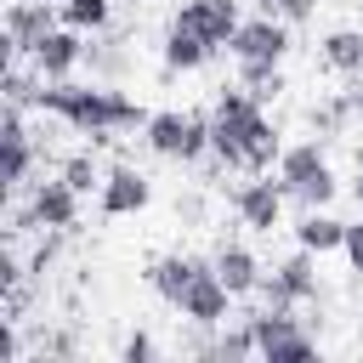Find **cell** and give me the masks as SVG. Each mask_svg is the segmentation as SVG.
I'll list each match as a JSON object with an SVG mask.
<instances>
[{
	"label": "cell",
	"instance_id": "10",
	"mask_svg": "<svg viewBox=\"0 0 363 363\" xmlns=\"http://www.w3.org/2000/svg\"><path fill=\"white\" fill-rule=\"evenodd\" d=\"M28 62H34V74H40V79H68V74L85 62V40H79V28L57 23V28L34 45V57H28Z\"/></svg>",
	"mask_w": 363,
	"mask_h": 363
},
{
	"label": "cell",
	"instance_id": "6",
	"mask_svg": "<svg viewBox=\"0 0 363 363\" xmlns=\"http://www.w3.org/2000/svg\"><path fill=\"white\" fill-rule=\"evenodd\" d=\"M57 23H62V6H51V0H11L6 17H0V28H6V62L34 57V45H40Z\"/></svg>",
	"mask_w": 363,
	"mask_h": 363
},
{
	"label": "cell",
	"instance_id": "16",
	"mask_svg": "<svg viewBox=\"0 0 363 363\" xmlns=\"http://www.w3.org/2000/svg\"><path fill=\"white\" fill-rule=\"evenodd\" d=\"M210 57H216V45H210V40H199L193 28H182V23H170V28H164V68H170V74L204 68Z\"/></svg>",
	"mask_w": 363,
	"mask_h": 363
},
{
	"label": "cell",
	"instance_id": "15",
	"mask_svg": "<svg viewBox=\"0 0 363 363\" xmlns=\"http://www.w3.org/2000/svg\"><path fill=\"white\" fill-rule=\"evenodd\" d=\"M323 170H329V159H323V147H318V142H295V147H284V153H278V187H284L289 199H295L306 182H318Z\"/></svg>",
	"mask_w": 363,
	"mask_h": 363
},
{
	"label": "cell",
	"instance_id": "24",
	"mask_svg": "<svg viewBox=\"0 0 363 363\" xmlns=\"http://www.w3.org/2000/svg\"><path fill=\"white\" fill-rule=\"evenodd\" d=\"M119 357H125V363H153V357H159V340H153L147 329H130L125 346H119Z\"/></svg>",
	"mask_w": 363,
	"mask_h": 363
},
{
	"label": "cell",
	"instance_id": "14",
	"mask_svg": "<svg viewBox=\"0 0 363 363\" xmlns=\"http://www.w3.org/2000/svg\"><path fill=\"white\" fill-rule=\"evenodd\" d=\"M210 261H199V255H153L147 261V289L164 301V306H182V295L193 289V278L204 272Z\"/></svg>",
	"mask_w": 363,
	"mask_h": 363
},
{
	"label": "cell",
	"instance_id": "22",
	"mask_svg": "<svg viewBox=\"0 0 363 363\" xmlns=\"http://www.w3.org/2000/svg\"><path fill=\"white\" fill-rule=\"evenodd\" d=\"M40 85H45V79H28V74H23V62H6V79H0L6 102H17V108L40 102Z\"/></svg>",
	"mask_w": 363,
	"mask_h": 363
},
{
	"label": "cell",
	"instance_id": "7",
	"mask_svg": "<svg viewBox=\"0 0 363 363\" xmlns=\"http://www.w3.org/2000/svg\"><path fill=\"white\" fill-rule=\"evenodd\" d=\"M312 295H318V261H312V250L284 255V261L272 267V278H261V301H267V306H301V301H312Z\"/></svg>",
	"mask_w": 363,
	"mask_h": 363
},
{
	"label": "cell",
	"instance_id": "1",
	"mask_svg": "<svg viewBox=\"0 0 363 363\" xmlns=\"http://www.w3.org/2000/svg\"><path fill=\"white\" fill-rule=\"evenodd\" d=\"M40 113H57L68 130L91 136V142H113V130H130V125H147L142 102L113 91V85H68V79H51L40 85Z\"/></svg>",
	"mask_w": 363,
	"mask_h": 363
},
{
	"label": "cell",
	"instance_id": "5",
	"mask_svg": "<svg viewBox=\"0 0 363 363\" xmlns=\"http://www.w3.org/2000/svg\"><path fill=\"white\" fill-rule=\"evenodd\" d=\"M142 130H147V147L159 159H176V164H193V159L210 153V113H176V108H164V113H147Z\"/></svg>",
	"mask_w": 363,
	"mask_h": 363
},
{
	"label": "cell",
	"instance_id": "28",
	"mask_svg": "<svg viewBox=\"0 0 363 363\" xmlns=\"http://www.w3.org/2000/svg\"><path fill=\"white\" fill-rule=\"evenodd\" d=\"M352 193H357V204H363V147H357V182H352Z\"/></svg>",
	"mask_w": 363,
	"mask_h": 363
},
{
	"label": "cell",
	"instance_id": "2",
	"mask_svg": "<svg viewBox=\"0 0 363 363\" xmlns=\"http://www.w3.org/2000/svg\"><path fill=\"white\" fill-rule=\"evenodd\" d=\"M227 51H233V62H238V85H244V91H255L261 102L284 91V74H278V62H284V51H289V23H284V17H267V11H261V17H244Z\"/></svg>",
	"mask_w": 363,
	"mask_h": 363
},
{
	"label": "cell",
	"instance_id": "13",
	"mask_svg": "<svg viewBox=\"0 0 363 363\" xmlns=\"http://www.w3.org/2000/svg\"><path fill=\"white\" fill-rule=\"evenodd\" d=\"M284 187L278 182H244L238 193H233V210H238V221L244 227H255V233H272L278 221H284Z\"/></svg>",
	"mask_w": 363,
	"mask_h": 363
},
{
	"label": "cell",
	"instance_id": "9",
	"mask_svg": "<svg viewBox=\"0 0 363 363\" xmlns=\"http://www.w3.org/2000/svg\"><path fill=\"white\" fill-rule=\"evenodd\" d=\"M233 301H238V295H233V289L221 284V272H216V261H210V267H204V272L193 278V289L182 295V306H176V312H182L187 323H199V329H221V323H227V306H233Z\"/></svg>",
	"mask_w": 363,
	"mask_h": 363
},
{
	"label": "cell",
	"instance_id": "20",
	"mask_svg": "<svg viewBox=\"0 0 363 363\" xmlns=\"http://www.w3.org/2000/svg\"><path fill=\"white\" fill-rule=\"evenodd\" d=\"M216 357H261V346H255V323H250V318L221 323V335H216Z\"/></svg>",
	"mask_w": 363,
	"mask_h": 363
},
{
	"label": "cell",
	"instance_id": "26",
	"mask_svg": "<svg viewBox=\"0 0 363 363\" xmlns=\"http://www.w3.org/2000/svg\"><path fill=\"white\" fill-rule=\"evenodd\" d=\"M340 255L352 261V272H363V221H346V244H340Z\"/></svg>",
	"mask_w": 363,
	"mask_h": 363
},
{
	"label": "cell",
	"instance_id": "8",
	"mask_svg": "<svg viewBox=\"0 0 363 363\" xmlns=\"http://www.w3.org/2000/svg\"><path fill=\"white\" fill-rule=\"evenodd\" d=\"M170 23L193 28L199 40H210V45L221 51V45H233V34H238V23H244V17H238V0H182Z\"/></svg>",
	"mask_w": 363,
	"mask_h": 363
},
{
	"label": "cell",
	"instance_id": "23",
	"mask_svg": "<svg viewBox=\"0 0 363 363\" xmlns=\"http://www.w3.org/2000/svg\"><path fill=\"white\" fill-rule=\"evenodd\" d=\"M62 176H68L79 193L102 187V170H96V159H91V153H68V159H62Z\"/></svg>",
	"mask_w": 363,
	"mask_h": 363
},
{
	"label": "cell",
	"instance_id": "27",
	"mask_svg": "<svg viewBox=\"0 0 363 363\" xmlns=\"http://www.w3.org/2000/svg\"><path fill=\"white\" fill-rule=\"evenodd\" d=\"M312 11H318V0H278V17L295 28V23H312Z\"/></svg>",
	"mask_w": 363,
	"mask_h": 363
},
{
	"label": "cell",
	"instance_id": "19",
	"mask_svg": "<svg viewBox=\"0 0 363 363\" xmlns=\"http://www.w3.org/2000/svg\"><path fill=\"white\" fill-rule=\"evenodd\" d=\"M318 57H323L335 74H363V34H357V28H329Z\"/></svg>",
	"mask_w": 363,
	"mask_h": 363
},
{
	"label": "cell",
	"instance_id": "18",
	"mask_svg": "<svg viewBox=\"0 0 363 363\" xmlns=\"http://www.w3.org/2000/svg\"><path fill=\"white\" fill-rule=\"evenodd\" d=\"M295 244L312 250V255H329V250L346 244V221H335V216H323V210H306L301 227H295Z\"/></svg>",
	"mask_w": 363,
	"mask_h": 363
},
{
	"label": "cell",
	"instance_id": "25",
	"mask_svg": "<svg viewBox=\"0 0 363 363\" xmlns=\"http://www.w3.org/2000/svg\"><path fill=\"white\" fill-rule=\"evenodd\" d=\"M23 278H28V272H23V261H17V250H0V295H6V289H17Z\"/></svg>",
	"mask_w": 363,
	"mask_h": 363
},
{
	"label": "cell",
	"instance_id": "3",
	"mask_svg": "<svg viewBox=\"0 0 363 363\" xmlns=\"http://www.w3.org/2000/svg\"><path fill=\"white\" fill-rule=\"evenodd\" d=\"M267 119L261 96L244 91V85H221L216 102H210V153L227 164V170H244V136Z\"/></svg>",
	"mask_w": 363,
	"mask_h": 363
},
{
	"label": "cell",
	"instance_id": "4",
	"mask_svg": "<svg viewBox=\"0 0 363 363\" xmlns=\"http://www.w3.org/2000/svg\"><path fill=\"white\" fill-rule=\"evenodd\" d=\"M79 221V187L57 170V176H45V182H34L28 187V204H17L11 210V238L17 233H34V227H74Z\"/></svg>",
	"mask_w": 363,
	"mask_h": 363
},
{
	"label": "cell",
	"instance_id": "17",
	"mask_svg": "<svg viewBox=\"0 0 363 363\" xmlns=\"http://www.w3.org/2000/svg\"><path fill=\"white\" fill-rule=\"evenodd\" d=\"M216 272H221V284L233 289V295H250V289H261V261L244 250V244H221L216 250Z\"/></svg>",
	"mask_w": 363,
	"mask_h": 363
},
{
	"label": "cell",
	"instance_id": "12",
	"mask_svg": "<svg viewBox=\"0 0 363 363\" xmlns=\"http://www.w3.org/2000/svg\"><path fill=\"white\" fill-rule=\"evenodd\" d=\"M96 193H102V216H136V210L153 199V182H147L136 164H113Z\"/></svg>",
	"mask_w": 363,
	"mask_h": 363
},
{
	"label": "cell",
	"instance_id": "11",
	"mask_svg": "<svg viewBox=\"0 0 363 363\" xmlns=\"http://www.w3.org/2000/svg\"><path fill=\"white\" fill-rule=\"evenodd\" d=\"M0 147H6V193H17V187H28V170H34V142H28V125H23V108L17 102H6V113H0Z\"/></svg>",
	"mask_w": 363,
	"mask_h": 363
},
{
	"label": "cell",
	"instance_id": "21",
	"mask_svg": "<svg viewBox=\"0 0 363 363\" xmlns=\"http://www.w3.org/2000/svg\"><path fill=\"white\" fill-rule=\"evenodd\" d=\"M62 6V23L68 28H108V17H113V0H57Z\"/></svg>",
	"mask_w": 363,
	"mask_h": 363
}]
</instances>
